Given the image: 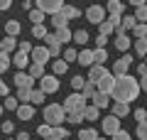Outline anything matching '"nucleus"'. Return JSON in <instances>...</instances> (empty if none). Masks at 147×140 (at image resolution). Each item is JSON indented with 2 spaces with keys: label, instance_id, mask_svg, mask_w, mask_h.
<instances>
[{
  "label": "nucleus",
  "instance_id": "nucleus-1",
  "mask_svg": "<svg viewBox=\"0 0 147 140\" xmlns=\"http://www.w3.org/2000/svg\"><path fill=\"white\" fill-rule=\"evenodd\" d=\"M115 88H113V99H115V103H132V101L140 96V79L130 76V74H125V76H115Z\"/></svg>",
  "mask_w": 147,
  "mask_h": 140
},
{
  "label": "nucleus",
  "instance_id": "nucleus-2",
  "mask_svg": "<svg viewBox=\"0 0 147 140\" xmlns=\"http://www.w3.org/2000/svg\"><path fill=\"white\" fill-rule=\"evenodd\" d=\"M64 120H66V111H64L61 103H49V106H44V123H47V125L57 128V125H64Z\"/></svg>",
  "mask_w": 147,
  "mask_h": 140
},
{
  "label": "nucleus",
  "instance_id": "nucleus-3",
  "mask_svg": "<svg viewBox=\"0 0 147 140\" xmlns=\"http://www.w3.org/2000/svg\"><path fill=\"white\" fill-rule=\"evenodd\" d=\"M34 7H39V10L44 12V15H59V12H64V3L61 0H37Z\"/></svg>",
  "mask_w": 147,
  "mask_h": 140
},
{
  "label": "nucleus",
  "instance_id": "nucleus-4",
  "mask_svg": "<svg viewBox=\"0 0 147 140\" xmlns=\"http://www.w3.org/2000/svg\"><path fill=\"white\" fill-rule=\"evenodd\" d=\"M61 106H64V111L69 113V111H84L88 103H86V99L81 96V93H69L66 99H64Z\"/></svg>",
  "mask_w": 147,
  "mask_h": 140
},
{
  "label": "nucleus",
  "instance_id": "nucleus-5",
  "mask_svg": "<svg viewBox=\"0 0 147 140\" xmlns=\"http://www.w3.org/2000/svg\"><path fill=\"white\" fill-rule=\"evenodd\" d=\"M86 20L93 22V25H100V22L108 20V12H105L103 5H91L88 10H86Z\"/></svg>",
  "mask_w": 147,
  "mask_h": 140
},
{
  "label": "nucleus",
  "instance_id": "nucleus-6",
  "mask_svg": "<svg viewBox=\"0 0 147 140\" xmlns=\"http://www.w3.org/2000/svg\"><path fill=\"white\" fill-rule=\"evenodd\" d=\"M120 130H123L120 118H115L113 113L103 118V135H110V138H113V135H115V133H120Z\"/></svg>",
  "mask_w": 147,
  "mask_h": 140
},
{
  "label": "nucleus",
  "instance_id": "nucleus-7",
  "mask_svg": "<svg viewBox=\"0 0 147 140\" xmlns=\"http://www.w3.org/2000/svg\"><path fill=\"white\" fill-rule=\"evenodd\" d=\"M130 64H132V54H123V57L118 59L115 64H113L110 74H113V76H125L127 69H130Z\"/></svg>",
  "mask_w": 147,
  "mask_h": 140
},
{
  "label": "nucleus",
  "instance_id": "nucleus-8",
  "mask_svg": "<svg viewBox=\"0 0 147 140\" xmlns=\"http://www.w3.org/2000/svg\"><path fill=\"white\" fill-rule=\"evenodd\" d=\"M39 91H44L47 96L49 93H57L59 91V79L54 74H47L44 79H39Z\"/></svg>",
  "mask_w": 147,
  "mask_h": 140
},
{
  "label": "nucleus",
  "instance_id": "nucleus-9",
  "mask_svg": "<svg viewBox=\"0 0 147 140\" xmlns=\"http://www.w3.org/2000/svg\"><path fill=\"white\" fill-rule=\"evenodd\" d=\"M115 81H118V79L108 71L98 84H96V88H98V93H108V96H110V93H113V88H115Z\"/></svg>",
  "mask_w": 147,
  "mask_h": 140
},
{
  "label": "nucleus",
  "instance_id": "nucleus-10",
  "mask_svg": "<svg viewBox=\"0 0 147 140\" xmlns=\"http://www.w3.org/2000/svg\"><path fill=\"white\" fill-rule=\"evenodd\" d=\"M30 59H32V64H42V67H44V64L52 59V54H49L47 47H34L32 54H30Z\"/></svg>",
  "mask_w": 147,
  "mask_h": 140
},
{
  "label": "nucleus",
  "instance_id": "nucleus-11",
  "mask_svg": "<svg viewBox=\"0 0 147 140\" xmlns=\"http://www.w3.org/2000/svg\"><path fill=\"white\" fill-rule=\"evenodd\" d=\"M15 86L17 88H27V91H34V79L27 71H20V74H15Z\"/></svg>",
  "mask_w": 147,
  "mask_h": 140
},
{
  "label": "nucleus",
  "instance_id": "nucleus-12",
  "mask_svg": "<svg viewBox=\"0 0 147 140\" xmlns=\"http://www.w3.org/2000/svg\"><path fill=\"white\" fill-rule=\"evenodd\" d=\"M12 64H15V67L20 69V71L30 69V67H32V64H30V54H25V52H20V49H17V52L12 54Z\"/></svg>",
  "mask_w": 147,
  "mask_h": 140
},
{
  "label": "nucleus",
  "instance_id": "nucleus-13",
  "mask_svg": "<svg viewBox=\"0 0 147 140\" xmlns=\"http://www.w3.org/2000/svg\"><path fill=\"white\" fill-rule=\"evenodd\" d=\"M17 44H20V42L15 39V37H3V39H0V52H5V54H15L17 52Z\"/></svg>",
  "mask_w": 147,
  "mask_h": 140
},
{
  "label": "nucleus",
  "instance_id": "nucleus-14",
  "mask_svg": "<svg viewBox=\"0 0 147 140\" xmlns=\"http://www.w3.org/2000/svg\"><path fill=\"white\" fill-rule=\"evenodd\" d=\"M132 7H135V20L140 22V25H147V3L135 0V3H132Z\"/></svg>",
  "mask_w": 147,
  "mask_h": 140
},
{
  "label": "nucleus",
  "instance_id": "nucleus-15",
  "mask_svg": "<svg viewBox=\"0 0 147 140\" xmlns=\"http://www.w3.org/2000/svg\"><path fill=\"white\" fill-rule=\"evenodd\" d=\"M15 113H17V118H20V120H32L37 111H34V106H32V103H20V108H17Z\"/></svg>",
  "mask_w": 147,
  "mask_h": 140
},
{
  "label": "nucleus",
  "instance_id": "nucleus-16",
  "mask_svg": "<svg viewBox=\"0 0 147 140\" xmlns=\"http://www.w3.org/2000/svg\"><path fill=\"white\" fill-rule=\"evenodd\" d=\"M79 64H81V67H93V64H96V57H93V49H86V47H84V49H81V52H79Z\"/></svg>",
  "mask_w": 147,
  "mask_h": 140
},
{
  "label": "nucleus",
  "instance_id": "nucleus-17",
  "mask_svg": "<svg viewBox=\"0 0 147 140\" xmlns=\"http://www.w3.org/2000/svg\"><path fill=\"white\" fill-rule=\"evenodd\" d=\"M105 74H108V71H105L103 67H98V64H93V67L88 69V76H86V81H91V84H98L100 79L105 76Z\"/></svg>",
  "mask_w": 147,
  "mask_h": 140
},
{
  "label": "nucleus",
  "instance_id": "nucleus-18",
  "mask_svg": "<svg viewBox=\"0 0 147 140\" xmlns=\"http://www.w3.org/2000/svg\"><path fill=\"white\" fill-rule=\"evenodd\" d=\"M123 10H125V3H120V0H110L105 5V12L113 17H123Z\"/></svg>",
  "mask_w": 147,
  "mask_h": 140
},
{
  "label": "nucleus",
  "instance_id": "nucleus-19",
  "mask_svg": "<svg viewBox=\"0 0 147 140\" xmlns=\"http://www.w3.org/2000/svg\"><path fill=\"white\" fill-rule=\"evenodd\" d=\"M44 44H47V49H49L52 57H54V54H61V44L57 42V37H54V35H47V37H44Z\"/></svg>",
  "mask_w": 147,
  "mask_h": 140
},
{
  "label": "nucleus",
  "instance_id": "nucleus-20",
  "mask_svg": "<svg viewBox=\"0 0 147 140\" xmlns=\"http://www.w3.org/2000/svg\"><path fill=\"white\" fill-rule=\"evenodd\" d=\"M115 47H118V52H123V54H125L127 49L132 47V42H130V35H118V37H115Z\"/></svg>",
  "mask_w": 147,
  "mask_h": 140
},
{
  "label": "nucleus",
  "instance_id": "nucleus-21",
  "mask_svg": "<svg viewBox=\"0 0 147 140\" xmlns=\"http://www.w3.org/2000/svg\"><path fill=\"white\" fill-rule=\"evenodd\" d=\"M54 37H57L59 44H69V42H74V32L69 30V27H66V30H57V32H54Z\"/></svg>",
  "mask_w": 147,
  "mask_h": 140
},
{
  "label": "nucleus",
  "instance_id": "nucleus-22",
  "mask_svg": "<svg viewBox=\"0 0 147 140\" xmlns=\"http://www.w3.org/2000/svg\"><path fill=\"white\" fill-rule=\"evenodd\" d=\"M76 135H79V140H98L100 138V133L96 128H81Z\"/></svg>",
  "mask_w": 147,
  "mask_h": 140
},
{
  "label": "nucleus",
  "instance_id": "nucleus-23",
  "mask_svg": "<svg viewBox=\"0 0 147 140\" xmlns=\"http://www.w3.org/2000/svg\"><path fill=\"white\" fill-rule=\"evenodd\" d=\"M84 118L91 120V123H93V120H98V118H100V108H96L93 103H88V106L84 108Z\"/></svg>",
  "mask_w": 147,
  "mask_h": 140
},
{
  "label": "nucleus",
  "instance_id": "nucleus-24",
  "mask_svg": "<svg viewBox=\"0 0 147 140\" xmlns=\"http://www.w3.org/2000/svg\"><path fill=\"white\" fill-rule=\"evenodd\" d=\"M47 140H69V130L64 125H57V128H52V135Z\"/></svg>",
  "mask_w": 147,
  "mask_h": 140
},
{
  "label": "nucleus",
  "instance_id": "nucleus-25",
  "mask_svg": "<svg viewBox=\"0 0 147 140\" xmlns=\"http://www.w3.org/2000/svg\"><path fill=\"white\" fill-rule=\"evenodd\" d=\"M52 25H54V30H66L69 27V17L64 15V12H59V15L52 17Z\"/></svg>",
  "mask_w": 147,
  "mask_h": 140
},
{
  "label": "nucleus",
  "instance_id": "nucleus-26",
  "mask_svg": "<svg viewBox=\"0 0 147 140\" xmlns=\"http://www.w3.org/2000/svg\"><path fill=\"white\" fill-rule=\"evenodd\" d=\"M113 116H115V118L130 116V103H113Z\"/></svg>",
  "mask_w": 147,
  "mask_h": 140
},
{
  "label": "nucleus",
  "instance_id": "nucleus-27",
  "mask_svg": "<svg viewBox=\"0 0 147 140\" xmlns=\"http://www.w3.org/2000/svg\"><path fill=\"white\" fill-rule=\"evenodd\" d=\"M27 74H30V76L34 79V81H39V79H44V76H47V74H44V67H42V64H32V67L27 69Z\"/></svg>",
  "mask_w": 147,
  "mask_h": 140
},
{
  "label": "nucleus",
  "instance_id": "nucleus-28",
  "mask_svg": "<svg viewBox=\"0 0 147 140\" xmlns=\"http://www.w3.org/2000/svg\"><path fill=\"white\" fill-rule=\"evenodd\" d=\"M27 17L32 20V27H34V25H44V12L39 10V7H34V10H30V12H27Z\"/></svg>",
  "mask_w": 147,
  "mask_h": 140
},
{
  "label": "nucleus",
  "instance_id": "nucleus-29",
  "mask_svg": "<svg viewBox=\"0 0 147 140\" xmlns=\"http://www.w3.org/2000/svg\"><path fill=\"white\" fill-rule=\"evenodd\" d=\"M20 30H22V27H20V22H17V20H10L5 25V35L7 37H15V39H17V35H20Z\"/></svg>",
  "mask_w": 147,
  "mask_h": 140
},
{
  "label": "nucleus",
  "instance_id": "nucleus-30",
  "mask_svg": "<svg viewBox=\"0 0 147 140\" xmlns=\"http://www.w3.org/2000/svg\"><path fill=\"white\" fill-rule=\"evenodd\" d=\"M123 32H132L137 27V20H135V15H123Z\"/></svg>",
  "mask_w": 147,
  "mask_h": 140
},
{
  "label": "nucleus",
  "instance_id": "nucleus-31",
  "mask_svg": "<svg viewBox=\"0 0 147 140\" xmlns=\"http://www.w3.org/2000/svg\"><path fill=\"white\" fill-rule=\"evenodd\" d=\"M108 101H110V96H108V93H96L91 103H93L96 108H108Z\"/></svg>",
  "mask_w": 147,
  "mask_h": 140
},
{
  "label": "nucleus",
  "instance_id": "nucleus-32",
  "mask_svg": "<svg viewBox=\"0 0 147 140\" xmlns=\"http://www.w3.org/2000/svg\"><path fill=\"white\" fill-rule=\"evenodd\" d=\"M98 93V88H96V84H91V81H86V86H84V91H81V96H84L86 101H93V96Z\"/></svg>",
  "mask_w": 147,
  "mask_h": 140
},
{
  "label": "nucleus",
  "instance_id": "nucleus-33",
  "mask_svg": "<svg viewBox=\"0 0 147 140\" xmlns=\"http://www.w3.org/2000/svg\"><path fill=\"white\" fill-rule=\"evenodd\" d=\"M132 47H135V54H140V62H142V57L147 59V37L145 39H137Z\"/></svg>",
  "mask_w": 147,
  "mask_h": 140
},
{
  "label": "nucleus",
  "instance_id": "nucleus-34",
  "mask_svg": "<svg viewBox=\"0 0 147 140\" xmlns=\"http://www.w3.org/2000/svg\"><path fill=\"white\" fill-rule=\"evenodd\" d=\"M66 120H69V123H74V125H79V123H84V111H69V113H66Z\"/></svg>",
  "mask_w": 147,
  "mask_h": 140
},
{
  "label": "nucleus",
  "instance_id": "nucleus-35",
  "mask_svg": "<svg viewBox=\"0 0 147 140\" xmlns=\"http://www.w3.org/2000/svg\"><path fill=\"white\" fill-rule=\"evenodd\" d=\"M64 62H66V64H71V62H79V52H76L74 47H66V49H64Z\"/></svg>",
  "mask_w": 147,
  "mask_h": 140
},
{
  "label": "nucleus",
  "instance_id": "nucleus-36",
  "mask_svg": "<svg viewBox=\"0 0 147 140\" xmlns=\"http://www.w3.org/2000/svg\"><path fill=\"white\" fill-rule=\"evenodd\" d=\"M10 64H12V57L5 54V52H0V74H5L10 69Z\"/></svg>",
  "mask_w": 147,
  "mask_h": 140
},
{
  "label": "nucleus",
  "instance_id": "nucleus-37",
  "mask_svg": "<svg viewBox=\"0 0 147 140\" xmlns=\"http://www.w3.org/2000/svg\"><path fill=\"white\" fill-rule=\"evenodd\" d=\"M44 96H47L44 91L34 88V91H32V99H30V103H32V106H42V103H44Z\"/></svg>",
  "mask_w": 147,
  "mask_h": 140
},
{
  "label": "nucleus",
  "instance_id": "nucleus-38",
  "mask_svg": "<svg viewBox=\"0 0 147 140\" xmlns=\"http://www.w3.org/2000/svg\"><path fill=\"white\" fill-rule=\"evenodd\" d=\"M74 42L81 44V47H86V42H88V32H86V30H76V32H74Z\"/></svg>",
  "mask_w": 147,
  "mask_h": 140
},
{
  "label": "nucleus",
  "instance_id": "nucleus-39",
  "mask_svg": "<svg viewBox=\"0 0 147 140\" xmlns=\"http://www.w3.org/2000/svg\"><path fill=\"white\" fill-rule=\"evenodd\" d=\"M84 86H86V79L84 76H79V74H76V76H71V88H74V91H84Z\"/></svg>",
  "mask_w": 147,
  "mask_h": 140
},
{
  "label": "nucleus",
  "instance_id": "nucleus-40",
  "mask_svg": "<svg viewBox=\"0 0 147 140\" xmlns=\"http://www.w3.org/2000/svg\"><path fill=\"white\" fill-rule=\"evenodd\" d=\"M52 69H54V76H57V74H66L69 71V64L64 62V59H57V62L52 64Z\"/></svg>",
  "mask_w": 147,
  "mask_h": 140
},
{
  "label": "nucleus",
  "instance_id": "nucleus-41",
  "mask_svg": "<svg viewBox=\"0 0 147 140\" xmlns=\"http://www.w3.org/2000/svg\"><path fill=\"white\" fill-rule=\"evenodd\" d=\"M47 35H49V32H47L44 25H34V27H32V37H34V39H44Z\"/></svg>",
  "mask_w": 147,
  "mask_h": 140
},
{
  "label": "nucleus",
  "instance_id": "nucleus-42",
  "mask_svg": "<svg viewBox=\"0 0 147 140\" xmlns=\"http://www.w3.org/2000/svg\"><path fill=\"white\" fill-rule=\"evenodd\" d=\"M64 15L69 17V20H76V17H81V10L74 5H64Z\"/></svg>",
  "mask_w": 147,
  "mask_h": 140
},
{
  "label": "nucleus",
  "instance_id": "nucleus-43",
  "mask_svg": "<svg viewBox=\"0 0 147 140\" xmlns=\"http://www.w3.org/2000/svg\"><path fill=\"white\" fill-rule=\"evenodd\" d=\"M17 101L20 103H30V99H32V91H27V88H17Z\"/></svg>",
  "mask_w": 147,
  "mask_h": 140
},
{
  "label": "nucleus",
  "instance_id": "nucleus-44",
  "mask_svg": "<svg viewBox=\"0 0 147 140\" xmlns=\"http://www.w3.org/2000/svg\"><path fill=\"white\" fill-rule=\"evenodd\" d=\"M34 133L39 135V138H42V140H47L49 135H52V125H47V123H42V125H39V128L34 130Z\"/></svg>",
  "mask_w": 147,
  "mask_h": 140
},
{
  "label": "nucleus",
  "instance_id": "nucleus-45",
  "mask_svg": "<svg viewBox=\"0 0 147 140\" xmlns=\"http://www.w3.org/2000/svg\"><path fill=\"white\" fill-rule=\"evenodd\" d=\"M93 57H96V64H98V67H103L105 59H108V52H105V49H93Z\"/></svg>",
  "mask_w": 147,
  "mask_h": 140
},
{
  "label": "nucleus",
  "instance_id": "nucleus-46",
  "mask_svg": "<svg viewBox=\"0 0 147 140\" xmlns=\"http://www.w3.org/2000/svg\"><path fill=\"white\" fill-rule=\"evenodd\" d=\"M3 106H5L7 111H17V108H20V101H17V96H7Z\"/></svg>",
  "mask_w": 147,
  "mask_h": 140
},
{
  "label": "nucleus",
  "instance_id": "nucleus-47",
  "mask_svg": "<svg viewBox=\"0 0 147 140\" xmlns=\"http://www.w3.org/2000/svg\"><path fill=\"white\" fill-rule=\"evenodd\" d=\"M132 116H135L137 123H145V120H147V108H142V106H140V108L132 111Z\"/></svg>",
  "mask_w": 147,
  "mask_h": 140
},
{
  "label": "nucleus",
  "instance_id": "nucleus-48",
  "mask_svg": "<svg viewBox=\"0 0 147 140\" xmlns=\"http://www.w3.org/2000/svg\"><path fill=\"white\" fill-rule=\"evenodd\" d=\"M135 135H137V140H147V120H145V123H137Z\"/></svg>",
  "mask_w": 147,
  "mask_h": 140
},
{
  "label": "nucleus",
  "instance_id": "nucleus-49",
  "mask_svg": "<svg viewBox=\"0 0 147 140\" xmlns=\"http://www.w3.org/2000/svg\"><path fill=\"white\" fill-rule=\"evenodd\" d=\"M98 27H100V32H98V35H105V37H108V35H113V32H115V27L110 25L108 20H105V22H100Z\"/></svg>",
  "mask_w": 147,
  "mask_h": 140
},
{
  "label": "nucleus",
  "instance_id": "nucleus-50",
  "mask_svg": "<svg viewBox=\"0 0 147 140\" xmlns=\"http://www.w3.org/2000/svg\"><path fill=\"white\" fill-rule=\"evenodd\" d=\"M132 35H135L137 39H145L147 37V25H140V22H137V27L132 30Z\"/></svg>",
  "mask_w": 147,
  "mask_h": 140
},
{
  "label": "nucleus",
  "instance_id": "nucleus-51",
  "mask_svg": "<svg viewBox=\"0 0 147 140\" xmlns=\"http://www.w3.org/2000/svg\"><path fill=\"white\" fill-rule=\"evenodd\" d=\"M17 49H20V52H25V54H32V49H34V44H32V42H27V39H22L20 44H17Z\"/></svg>",
  "mask_w": 147,
  "mask_h": 140
},
{
  "label": "nucleus",
  "instance_id": "nucleus-52",
  "mask_svg": "<svg viewBox=\"0 0 147 140\" xmlns=\"http://www.w3.org/2000/svg\"><path fill=\"white\" fill-rule=\"evenodd\" d=\"M12 130H15V123L12 120H3L0 123V133H12Z\"/></svg>",
  "mask_w": 147,
  "mask_h": 140
},
{
  "label": "nucleus",
  "instance_id": "nucleus-53",
  "mask_svg": "<svg viewBox=\"0 0 147 140\" xmlns=\"http://www.w3.org/2000/svg\"><path fill=\"white\" fill-rule=\"evenodd\" d=\"M105 44H108V37L105 35H96V49H105Z\"/></svg>",
  "mask_w": 147,
  "mask_h": 140
},
{
  "label": "nucleus",
  "instance_id": "nucleus-54",
  "mask_svg": "<svg viewBox=\"0 0 147 140\" xmlns=\"http://www.w3.org/2000/svg\"><path fill=\"white\" fill-rule=\"evenodd\" d=\"M113 140H132V138H130V133L120 130V133H115V135H113Z\"/></svg>",
  "mask_w": 147,
  "mask_h": 140
},
{
  "label": "nucleus",
  "instance_id": "nucleus-55",
  "mask_svg": "<svg viewBox=\"0 0 147 140\" xmlns=\"http://www.w3.org/2000/svg\"><path fill=\"white\" fill-rule=\"evenodd\" d=\"M137 74H140V79H142V76H147V64H145V62L137 64Z\"/></svg>",
  "mask_w": 147,
  "mask_h": 140
},
{
  "label": "nucleus",
  "instance_id": "nucleus-56",
  "mask_svg": "<svg viewBox=\"0 0 147 140\" xmlns=\"http://www.w3.org/2000/svg\"><path fill=\"white\" fill-rule=\"evenodd\" d=\"M0 96H3V99L12 96V93H10V88H7V84H0Z\"/></svg>",
  "mask_w": 147,
  "mask_h": 140
},
{
  "label": "nucleus",
  "instance_id": "nucleus-57",
  "mask_svg": "<svg viewBox=\"0 0 147 140\" xmlns=\"http://www.w3.org/2000/svg\"><path fill=\"white\" fill-rule=\"evenodd\" d=\"M10 7H12L10 0H0V12H3V10H10Z\"/></svg>",
  "mask_w": 147,
  "mask_h": 140
},
{
  "label": "nucleus",
  "instance_id": "nucleus-58",
  "mask_svg": "<svg viewBox=\"0 0 147 140\" xmlns=\"http://www.w3.org/2000/svg\"><path fill=\"white\" fill-rule=\"evenodd\" d=\"M15 140H30V133H17Z\"/></svg>",
  "mask_w": 147,
  "mask_h": 140
},
{
  "label": "nucleus",
  "instance_id": "nucleus-59",
  "mask_svg": "<svg viewBox=\"0 0 147 140\" xmlns=\"http://www.w3.org/2000/svg\"><path fill=\"white\" fill-rule=\"evenodd\" d=\"M140 88H142V91H147V76L140 79Z\"/></svg>",
  "mask_w": 147,
  "mask_h": 140
},
{
  "label": "nucleus",
  "instance_id": "nucleus-60",
  "mask_svg": "<svg viewBox=\"0 0 147 140\" xmlns=\"http://www.w3.org/2000/svg\"><path fill=\"white\" fill-rule=\"evenodd\" d=\"M3 111H5V106H3V103H0V116H3Z\"/></svg>",
  "mask_w": 147,
  "mask_h": 140
},
{
  "label": "nucleus",
  "instance_id": "nucleus-61",
  "mask_svg": "<svg viewBox=\"0 0 147 140\" xmlns=\"http://www.w3.org/2000/svg\"><path fill=\"white\" fill-rule=\"evenodd\" d=\"M98 140H105V135H100V138H98Z\"/></svg>",
  "mask_w": 147,
  "mask_h": 140
},
{
  "label": "nucleus",
  "instance_id": "nucleus-62",
  "mask_svg": "<svg viewBox=\"0 0 147 140\" xmlns=\"http://www.w3.org/2000/svg\"><path fill=\"white\" fill-rule=\"evenodd\" d=\"M5 140H12V138H5Z\"/></svg>",
  "mask_w": 147,
  "mask_h": 140
},
{
  "label": "nucleus",
  "instance_id": "nucleus-63",
  "mask_svg": "<svg viewBox=\"0 0 147 140\" xmlns=\"http://www.w3.org/2000/svg\"><path fill=\"white\" fill-rule=\"evenodd\" d=\"M145 64H147V59H145Z\"/></svg>",
  "mask_w": 147,
  "mask_h": 140
},
{
  "label": "nucleus",
  "instance_id": "nucleus-64",
  "mask_svg": "<svg viewBox=\"0 0 147 140\" xmlns=\"http://www.w3.org/2000/svg\"><path fill=\"white\" fill-rule=\"evenodd\" d=\"M0 84H3V81H0Z\"/></svg>",
  "mask_w": 147,
  "mask_h": 140
}]
</instances>
